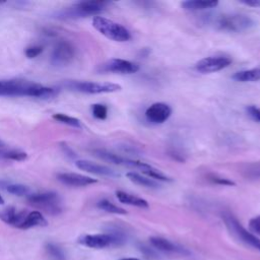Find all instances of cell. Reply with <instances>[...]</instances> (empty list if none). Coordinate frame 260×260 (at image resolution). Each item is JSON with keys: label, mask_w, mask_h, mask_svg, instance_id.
<instances>
[{"label": "cell", "mask_w": 260, "mask_h": 260, "mask_svg": "<svg viewBox=\"0 0 260 260\" xmlns=\"http://www.w3.org/2000/svg\"><path fill=\"white\" fill-rule=\"evenodd\" d=\"M92 26L103 36L115 42L124 43L131 39L130 31L124 25L103 16H94Z\"/></svg>", "instance_id": "obj_3"}, {"label": "cell", "mask_w": 260, "mask_h": 260, "mask_svg": "<svg viewBox=\"0 0 260 260\" xmlns=\"http://www.w3.org/2000/svg\"><path fill=\"white\" fill-rule=\"evenodd\" d=\"M172 115V108L166 103H153L150 105L145 113L144 116L146 120L153 124H162L165 123Z\"/></svg>", "instance_id": "obj_12"}, {"label": "cell", "mask_w": 260, "mask_h": 260, "mask_svg": "<svg viewBox=\"0 0 260 260\" xmlns=\"http://www.w3.org/2000/svg\"><path fill=\"white\" fill-rule=\"evenodd\" d=\"M109 5L110 2L106 1H81L58 11L56 13V17L61 19H72L86 17L89 15L98 16V14L104 12Z\"/></svg>", "instance_id": "obj_2"}, {"label": "cell", "mask_w": 260, "mask_h": 260, "mask_svg": "<svg viewBox=\"0 0 260 260\" xmlns=\"http://www.w3.org/2000/svg\"><path fill=\"white\" fill-rule=\"evenodd\" d=\"M249 229L252 233L260 236V215H257L250 219Z\"/></svg>", "instance_id": "obj_34"}, {"label": "cell", "mask_w": 260, "mask_h": 260, "mask_svg": "<svg viewBox=\"0 0 260 260\" xmlns=\"http://www.w3.org/2000/svg\"><path fill=\"white\" fill-rule=\"evenodd\" d=\"M207 180L212 184L221 185V186H235L236 185V183L234 181H232L231 179H228L225 177H221V176L216 175V174H208L207 175Z\"/></svg>", "instance_id": "obj_27"}, {"label": "cell", "mask_w": 260, "mask_h": 260, "mask_svg": "<svg viewBox=\"0 0 260 260\" xmlns=\"http://www.w3.org/2000/svg\"><path fill=\"white\" fill-rule=\"evenodd\" d=\"M232 64V59L229 56L224 55H215L208 56L199 60L195 64V69L199 73L208 74L220 71Z\"/></svg>", "instance_id": "obj_7"}, {"label": "cell", "mask_w": 260, "mask_h": 260, "mask_svg": "<svg viewBox=\"0 0 260 260\" xmlns=\"http://www.w3.org/2000/svg\"><path fill=\"white\" fill-rule=\"evenodd\" d=\"M139 70V65L125 59H111L101 64L98 67L99 72H112L121 74L136 73Z\"/></svg>", "instance_id": "obj_9"}, {"label": "cell", "mask_w": 260, "mask_h": 260, "mask_svg": "<svg viewBox=\"0 0 260 260\" xmlns=\"http://www.w3.org/2000/svg\"><path fill=\"white\" fill-rule=\"evenodd\" d=\"M6 190L8 191V193L17 195V196L28 195V193L30 191L27 186L21 185V184H9L6 186Z\"/></svg>", "instance_id": "obj_26"}, {"label": "cell", "mask_w": 260, "mask_h": 260, "mask_svg": "<svg viewBox=\"0 0 260 260\" xmlns=\"http://www.w3.org/2000/svg\"><path fill=\"white\" fill-rule=\"evenodd\" d=\"M242 4L250 7H259L260 6V0H241Z\"/></svg>", "instance_id": "obj_36"}, {"label": "cell", "mask_w": 260, "mask_h": 260, "mask_svg": "<svg viewBox=\"0 0 260 260\" xmlns=\"http://www.w3.org/2000/svg\"><path fill=\"white\" fill-rule=\"evenodd\" d=\"M245 176L251 179H260V165L252 164L244 169Z\"/></svg>", "instance_id": "obj_31"}, {"label": "cell", "mask_w": 260, "mask_h": 260, "mask_svg": "<svg viewBox=\"0 0 260 260\" xmlns=\"http://www.w3.org/2000/svg\"><path fill=\"white\" fill-rule=\"evenodd\" d=\"M92 116L99 120H105L108 117V108L103 104H94L91 106Z\"/></svg>", "instance_id": "obj_29"}, {"label": "cell", "mask_w": 260, "mask_h": 260, "mask_svg": "<svg viewBox=\"0 0 260 260\" xmlns=\"http://www.w3.org/2000/svg\"><path fill=\"white\" fill-rule=\"evenodd\" d=\"M98 207H99L100 209L104 210V211L109 212V213L127 214V211H126L124 208H122V207H120V206L114 204L113 202H111V201L108 200V199H102V200H100V201L98 202Z\"/></svg>", "instance_id": "obj_23"}, {"label": "cell", "mask_w": 260, "mask_h": 260, "mask_svg": "<svg viewBox=\"0 0 260 260\" xmlns=\"http://www.w3.org/2000/svg\"><path fill=\"white\" fill-rule=\"evenodd\" d=\"M247 114L256 122L260 123V108L254 105H250L246 108Z\"/></svg>", "instance_id": "obj_32"}, {"label": "cell", "mask_w": 260, "mask_h": 260, "mask_svg": "<svg viewBox=\"0 0 260 260\" xmlns=\"http://www.w3.org/2000/svg\"><path fill=\"white\" fill-rule=\"evenodd\" d=\"M254 25L255 22L250 16L241 13L222 14L215 20L217 29L229 32H242L249 30Z\"/></svg>", "instance_id": "obj_4"}, {"label": "cell", "mask_w": 260, "mask_h": 260, "mask_svg": "<svg viewBox=\"0 0 260 260\" xmlns=\"http://www.w3.org/2000/svg\"><path fill=\"white\" fill-rule=\"evenodd\" d=\"M116 197L123 204L132 205V206H136L139 208H148L149 207V204L145 199L138 197L136 195L130 194L128 192L122 191V190L116 191Z\"/></svg>", "instance_id": "obj_16"}, {"label": "cell", "mask_w": 260, "mask_h": 260, "mask_svg": "<svg viewBox=\"0 0 260 260\" xmlns=\"http://www.w3.org/2000/svg\"><path fill=\"white\" fill-rule=\"evenodd\" d=\"M57 179L61 183L73 187H84L98 182L96 179L76 173H61L57 175Z\"/></svg>", "instance_id": "obj_15"}, {"label": "cell", "mask_w": 260, "mask_h": 260, "mask_svg": "<svg viewBox=\"0 0 260 260\" xmlns=\"http://www.w3.org/2000/svg\"><path fill=\"white\" fill-rule=\"evenodd\" d=\"M149 242L151 244L152 247H154L155 249L159 250V251H164V252H176L179 250V248L173 244L171 241L165 239V238H160V237H151L149 239Z\"/></svg>", "instance_id": "obj_21"}, {"label": "cell", "mask_w": 260, "mask_h": 260, "mask_svg": "<svg viewBox=\"0 0 260 260\" xmlns=\"http://www.w3.org/2000/svg\"><path fill=\"white\" fill-rule=\"evenodd\" d=\"M64 86L70 90L83 92V93H111L122 89V86L113 82H93V81H80V80H66Z\"/></svg>", "instance_id": "obj_5"}, {"label": "cell", "mask_w": 260, "mask_h": 260, "mask_svg": "<svg viewBox=\"0 0 260 260\" xmlns=\"http://www.w3.org/2000/svg\"><path fill=\"white\" fill-rule=\"evenodd\" d=\"M52 117L54 120H56L62 124H66V125H69V126H72L75 128H81V122L77 118L70 117V116H67V115L61 114V113L54 114Z\"/></svg>", "instance_id": "obj_25"}, {"label": "cell", "mask_w": 260, "mask_h": 260, "mask_svg": "<svg viewBox=\"0 0 260 260\" xmlns=\"http://www.w3.org/2000/svg\"><path fill=\"white\" fill-rule=\"evenodd\" d=\"M27 201L37 206L47 213L50 214H58L61 212L60 198L55 192H44V193H36L27 196Z\"/></svg>", "instance_id": "obj_6"}, {"label": "cell", "mask_w": 260, "mask_h": 260, "mask_svg": "<svg viewBox=\"0 0 260 260\" xmlns=\"http://www.w3.org/2000/svg\"><path fill=\"white\" fill-rule=\"evenodd\" d=\"M61 147H62V149H63V151L65 152V154L66 155H68L70 158H74L75 156H76V154H75V152L66 144V143H61Z\"/></svg>", "instance_id": "obj_35"}, {"label": "cell", "mask_w": 260, "mask_h": 260, "mask_svg": "<svg viewBox=\"0 0 260 260\" xmlns=\"http://www.w3.org/2000/svg\"><path fill=\"white\" fill-rule=\"evenodd\" d=\"M43 52V48L41 46H30V47H27L25 49V56L29 59L31 58H35L37 56H39L41 53Z\"/></svg>", "instance_id": "obj_33"}, {"label": "cell", "mask_w": 260, "mask_h": 260, "mask_svg": "<svg viewBox=\"0 0 260 260\" xmlns=\"http://www.w3.org/2000/svg\"><path fill=\"white\" fill-rule=\"evenodd\" d=\"M183 9L188 11H200L214 8L218 5L217 0L203 1V0H187L181 3Z\"/></svg>", "instance_id": "obj_18"}, {"label": "cell", "mask_w": 260, "mask_h": 260, "mask_svg": "<svg viewBox=\"0 0 260 260\" xmlns=\"http://www.w3.org/2000/svg\"><path fill=\"white\" fill-rule=\"evenodd\" d=\"M224 221L226 225L245 243L252 246L253 248L260 251V239L257 238L254 234L248 232L239 221L236 217H234L232 214H224L223 215Z\"/></svg>", "instance_id": "obj_10"}, {"label": "cell", "mask_w": 260, "mask_h": 260, "mask_svg": "<svg viewBox=\"0 0 260 260\" xmlns=\"http://www.w3.org/2000/svg\"><path fill=\"white\" fill-rule=\"evenodd\" d=\"M78 243L93 249H102L109 246H114V239L111 234H94V235H83L79 238Z\"/></svg>", "instance_id": "obj_14"}, {"label": "cell", "mask_w": 260, "mask_h": 260, "mask_svg": "<svg viewBox=\"0 0 260 260\" xmlns=\"http://www.w3.org/2000/svg\"><path fill=\"white\" fill-rule=\"evenodd\" d=\"M16 212H17V210L14 207H12V206L7 207V208L0 211V219L2 221H4L5 223L11 225Z\"/></svg>", "instance_id": "obj_30"}, {"label": "cell", "mask_w": 260, "mask_h": 260, "mask_svg": "<svg viewBox=\"0 0 260 260\" xmlns=\"http://www.w3.org/2000/svg\"><path fill=\"white\" fill-rule=\"evenodd\" d=\"M146 177L152 179V180H157V181H162V182H172L173 179L170 178L169 176L165 175L161 171L157 170L156 168L152 167L151 165H148L147 168L141 171Z\"/></svg>", "instance_id": "obj_22"}, {"label": "cell", "mask_w": 260, "mask_h": 260, "mask_svg": "<svg viewBox=\"0 0 260 260\" xmlns=\"http://www.w3.org/2000/svg\"><path fill=\"white\" fill-rule=\"evenodd\" d=\"M46 250H47V252H48V254L52 257V258H54V259H56V260H63L64 259V252H63V250L60 248V247H58L57 245H55V244H53V243H48L47 245H46Z\"/></svg>", "instance_id": "obj_28"}, {"label": "cell", "mask_w": 260, "mask_h": 260, "mask_svg": "<svg viewBox=\"0 0 260 260\" xmlns=\"http://www.w3.org/2000/svg\"><path fill=\"white\" fill-rule=\"evenodd\" d=\"M75 57V48L68 41L58 42L51 54V63L55 66H66Z\"/></svg>", "instance_id": "obj_8"}, {"label": "cell", "mask_w": 260, "mask_h": 260, "mask_svg": "<svg viewBox=\"0 0 260 260\" xmlns=\"http://www.w3.org/2000/svg\"><path fill=\"white\" fill-rule=\"evenodd\" d=\"M48 224V221L44 217V215L40 211H30L26 212L23 222L20 226L21 230H26L35 226H46Z\"/></svg>", "instance_id": "obj_17"}, {"label": "cell", "mask_w": 260, "mask_h": 260, "mask_svg": "<svg viewBox=\"0 0 260 260\" xmlns=\"http://www.w3.org/2000/svg\"><path fill=\"white\" fill-rule=\"evenodd\" d=\"M3 148H5L4 147V143L2 142V140H0V149H3Z\"/></svg>", "instance_id": "obj_38"}, {"label": "cell", "mask_w": 260, "mask_h": 260, "mask_svg": "<svg viewBox=\"0 0 260 260\" xmlns=\"http://www.w3.org/2000/svg\"><path fill=\"white\" fill-rule=\"evenodd\" d=\"M232 78L239 82H253L260 80V67L241 70L233 74Z\"/></svg>", "instance_id": "obj_19"}, {"label": "cell", "mask_w": 260, "mask_h": 260, "mask_svg": "<svg viewBox=\"0 0 260 260\" xmlns=\"http://www.w3.org/2000/svg\"><path fill=\"white\" fill-rule=\"evenodd\" d=\"M4 203V199H3V197L0 195V205H2Z\"/></svg>", "instance_id": "obj_39"}, {"label": "cell", "mask_w": 260, "mask_h": 260, "mask_svg": "<svg viewBox=\"0 0 260 260\" xmlns=\"http://www.w3.org/2000/svg\"><path fill=\"white\" fill-rule=\"evenodd\" d=\"M126 177L134 184L145 187V188H151V189H157L159 186V184L157 182H155L154 180L146 177V176H142L138 173L135 172H129L126 174Z\"/></svg>", "instance_id": "obj_20"}, {"label": "cell", "mask_w": 260, "mask_h": 260, "mask_svg": "<svg viewBox=\"0 0 260 260\" xmlns=\"http://www.w3.org/2000/svg\"><path fill=\"white\" fill-rule=\"evenodd\" d=\"M75 166L81 170V171H85L87 173L93 174V175H98V176H103V177H110V178H116L119 177V173H117L116 171H114L113 169L104 166V165H100V164H95L93 161L90 160H86V159H80V160H76L75 161Z\"/></svg>", "instance_id": "obj_13"}, {"label": "cell", "mask_w": 260, "mask_h": 260, "mask_svg": "<svg viewBox=\"0 0 260 260\" xmlns=\"http://www.w3.org/2000/svg\"><path fill=\"white\" fill-rule=\"evenodd\" d=\"M93 153L95 156L100 157L103 160L118 165V166H123V167H129V168H136V169H140L143 170L144 168L147 167L148 164L140 161V160H135V159H131L128 157H124L121 156L119 154L104 150V149H96L93 150Z\"/></svg>", "instance_id": "obj_11"}, {"label": "cell", "mask_w": 260, "mask_h": 260, "mask_svg": "<svg viewBox=\"0 0 260 260\" xmlns=\"http://www.w3.org/2000/svg\"><path fill=\"white\" fill-rule=\"evenodd\" d=\"M0 157L5 158V159H11V160H25L27 158V153L23 152L21 150H16V149H0Z\"/></svg>", "instance_id": "obj_24"}, {"label": "cell", "mask_w": 260, "mask_h": 260, "mask_svg": "<svg viewBox=\"0 0 260 260\" xmlns=\"http://www.w3.org/2000/svg\"><path fill=\"white\" fill-rule=\"evenodd\" d=\"M121 260H139V259H137V258H123Z\"/></svg>", "instance_id": "obj_37"}, {"label": "cell", "mask_w": 260, "mask_h": 260, "mask_svg": "<svg viewBox=\"0 0 260 260\" xmlns=\"http://www.w3.org/2000/svg\"><path fill=\"white\" fill-rule=\"evenodd\" d=\"M58 89L23 79L0 80V96H31L48 100L56 96Z\"/></svg>", "instance_id": "obj_1"}]
</instances>
